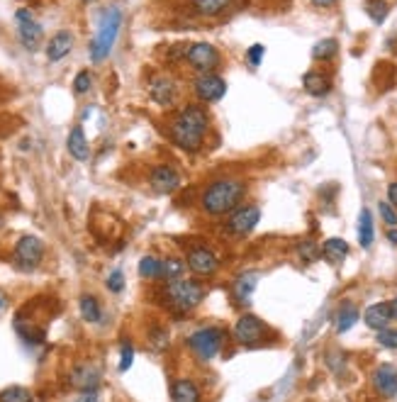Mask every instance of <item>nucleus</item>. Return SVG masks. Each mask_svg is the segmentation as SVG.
<instances>
[{"label":"nucleus","instance_id":"obj_1","mask_svg":"<svg viewBox=\"0 0 397 402\" xmlns=\"http://www.w3.org/2000/svg\"><path fill=\"white\" fill-rule=\"evenodd\" d=\"M209 129V113L205 105H183L178 110V115L171 122V139L178 149L195 154V151L203 149L205 144V134Z\"/></svg>","mask_w":397,"mask_h":402},{"label":"nucleus","instance_id":"obj_2","mask_svg":"<svg viewBox=\"0 0 397 402\" xmlns=\"http://www.w3.org/2000/svg\"><path fill=\"white\" fill-rule=\"evenodd\" d=\"M244 195H247V183L239 181V178H220V181H212L205 188L203 198V210L212 217H222V214L234 212L239 205H242Z\"/></svg>","mask_w":397,"mask_h":402},{"label":"nucleus","instance_id":"obj_3","mask_svg":"<svg viewBox=\"0 0 397 402\" xmlns=\"http://www.w3.org/2000/svg\"><path fill=\"white\" fill-rule=\"evenodd\" d=\"M120 27H122V10L115 5L108 8V10L100 15L95 39L91 42V59L95 61V64H100V61H105L110 56L115 42H117Z\"/></svg>","mask_w":397,"mask_h":402},{"label":"nucleus","instance_id":"obj_4","mask_svg":"<svg viewBox=\"0 0 397 402\" xmlns=\"http://www.w3.org/2000/svg\"><path fill=\"white\" fill-rule=\"evenodd\" d=\"M166 298L176 310H181V312L195 310V307L205 300V285L198 283V280H188V278L168 280Z\"/></svg>","mask_w":397,"mask_h":402},{"label":"nucleus","instance_id":"obj_5","mask_svg":"<svg viewBox=\"0 0 397 402\" xmlns=\"http://www.w3.org/2000/svg\"><path fill=\"white\" fill-rule=\"evenodd\" d=\"M183 59L188 61L198 74H215L222 64V54L215 44L195 42V44H188V47H185Z\"/></svg>","mask_w":397,"mask_h":402},{"label":"nucleus","instance_id":"obj_6","mask_svg":"<svg viewBox=\"0 0 397 402\" xmlns=\"http://www.w3.org/2000/svg\"><path fill=\"white\" fill-rule=\"evenodd\" d=\"M222 344H225V332L220 327H203L188 337V346L200 361H209L220 354Z\"/></svg>","mask_w":397,"mask_h":402},{"label":"nucleus","instance_id":"obj_7","mask_svg":"<svg viewBox=\"0 0 397 402\" xmlns=\"http://www.w3.org/2000/svg\"><path fill=\"white\" fill-rule=\"evenodd\" d=\"M15 22H17V37H20V44L27 49V52H34L44 39L42 25L34 20L32 10H27V8H20V10L15 12Z\"/></svg>","mask_w":397,"mask_h":402},{"label":"nucleus","instance_id":"obj_8","mask_svg":"<svg viewBox=\"0 0 397 402\" xmlns=\"http://www.w3.org/2000/svg\"><path fill=\"white\" fill-rule=\"evenodd\" d=\"M261 222V210L258 205H239L234 212H229L227 220V230L234 236H249Z\"/></svg>","mask_w":397,"mask_h":402},{"label":"nucleus","instance_id":"obj_9","mask_svg":"<svg viewBox=\"0 0 397 402\" xmlns=\"http://www.w3.org/2000/svg\"><path fill=\"white\" fill-rule=\"evenodd\" d=\"M193 93L203 105L220 102L227 93V80L220 74H200L193 80Z\"/></svg>","mask_w":397,"mask_h":402},{"label":"nucleus","instance_id":"obj_10","mask_svg":"<svg viewBox=\"0 0 397 402\" xmlns=\"http://www.w3.org/2000/svg\"><path fill=\"white\" fill-rule=\"evenodd\" d=\"M42 256H44V244L39 236L27 234L15 244V266L20 268V271H32V268H37Z\"/></svg>","mask_w":397,"mask_h":402},{"label":"nucleus","instance_id":"obj_11","mask_svg":"<svg viewBox=\"0 0 397 402\" xmlns=\"http://www.w3.org/2000/svg\"><path fill=\"white\" fill-rule=\"evenodd\" d=\"M181 96V88H178V80L168 74H159L149 80V98L161 107H171L178 102Z\"/></svg>","mask_w":397,"mask_h":402},{"label":"nucleus","instance_id":"obj_12","mask_svg":"<svg viewBox=\"0 0 397 402\" xmlns=\"http://www.w3.org/2000/svg\"><path fill=\"white\" fill-rule=\"evenodd\" d=\"M263 337H266V324H263L256 315L247 312V315H242L239 320H236L234 339L239 344H244V346H253V344L263 342Z\"/></svg>","mask_w":397,"mask_h":402},{"label":"nucleus","instance_id":"obj_13","mask_svg":"<svg viewBox=\"0 0 397 402\" xmlns=\"http://www.w3.org/2000/svg\"><path fill=\"white\" fill-rule=\"evenodd\" d=\"M188 268L193 271L195 276H203V278H209V276L217 273V268H220V258L212 249L207 247H195L188 252V258H185Z\"/></svg>","mask_w":397,"mask_h":402},{"label":"nucleus","instance_id":"obj_14","mask_svg":"<svg viewBox=\"0 0 397 402\" xmlns=\"http://www.w3.org/2000/svg\"><path fill=\"white\" fill-rule=\"evenodd\" d=\"M149 186L159 195H171L181 188V173L173 166H156L149 176Z\"/></svg>","mask_w":397,"mask_h":402},{"label":"nucleus","instance_id":"obj_15","mask_svg":"<svg viewBox=\"0 0 397 402\" xmlns=\"http://www.w3.org/2000/svg\"><path fill=\"white\" fill-rule=\"evenodd\" d=\"M373 388L378 390V395L383 397H395L397 395V366L392 364H383L376 368L373 373Z\"/></svg>","mask_w":397,"mask_h":402},{"label":"nucleus","instance_id":"obj_16","mask_svg":"<svg viewBox=\"0 0 397 402\" xmlns=\"http://www.w3.org/2000/svg\"><path fill=\"white\" fill-rule=\"evenodd\" d=\"M71 386L78 388V390H83V392L95 390V388L100 386V370L91 364L76 366V368L71 370Z\"/></svg>","mask_w":397,"mask_h":402},{"label":"nucleus","instance_id":"obj_17","mask_svg":"<svg viewBox=\"0 0 397 402\" xmlns=\"http://www.w3.org/2000/svg\"><path fill=\"white\" fill-rule=\"evenodd\" d=\"M71 49H73V34H71L69 30H59V32L47 42V59L52 61V64H54V61H61L69 56Z\"/></svg>","mask_w":397,"mask_h":402},{"label":"nucleus","instance_id":"obj_18","mask_svg":"<svg viewBox=\"0 0 397 402\" xmlns=\"http://www.w3.org/2000/svg\"><path fill=\"white\" fill-rule=\"evenodd\" d=\"M66 149L73 156L76 161H88L91 159V144L86 139V132H83L81 124H76L69 132V139H66Z\"/></svg>","mask_w":397,"mask_h":402},{"label":"nucleus","instance_id":"obj_19","mask_svg":"<svg viewBox=\"0 0 397 402\" xmlns=\"http://www.w3.org/2000/svg\"><path fill=\"white\" fill-rule=\"evenodd\" d=\"M302 86H305V91L312 98H324L332 93V78L327 74H322V71H307L302 76Z\"/></svg>","mask_w":397,"mask_h":402},{"label":"nucleus","instance_id":"obj_20","mask_svg":"<svg viewBox=\"0 0 397 402\" xmlns=\"http://www.w3.org/2000/svg\"><path fill=\"white\" fill-rule=\"evenodd\" d=\"M363 322L368 324L370 329H385L387 324L392 322V312H390V302H376V305H370L368 310L363 312Z\"/></svg>","mask_w":397,"mask_h":402},{"label":"nucleus","instance_id":"obj_21","mask_svg":"<svg viewBox=\"0 0 397 402\" xmlns=\"http://www.w3.org/2000/svg\"><path fill=\"white\" fill-rule=\"evenodd\" d=\"M256 285H258V276L253 273V271L239 276V278L234 280V285H231V293H234L236 302H239V305H249Z\"/></svg>","mask_w":397,"mask_h":402},{"label":"nucleus","instance_id":"obj_22","mask_svg":"<svg viewBox=\"0 0 397 402\" xmlns=\"http://www.w3.org/2000/svg\"><path fill=\"white\" fill-rule=\"evenodd\" d=\"M231 3H234V0H190L193 10L198 12L200 17H207V20L225 15L231 8Z\"/></svg>","mask_w":397,"mask_h":402},{"label":"nucleus","instance_id":"obj_23","mask_svg":"<svg viewBox=\"0 0 397 402\" xmlns=\"http://www.w3.org/2000/svg\"><path fill=\"white\" fill-rule=\"evenodd\" d=\"M171 397L173 402H200V390L190 378H181V381H173Z\"/></svg>","mask_w":397,"mask_h":402},{"label":"nucleus","instance_id":"obj_24","mask_svg":"<svg viewBox=\"0 0 397 402\" xmlns=\"http://www.w3.org/2000/svg\"><path fill=\"white\" fill-rule=\"evenodd\" d=\"M373 239H376V227H373V214L368 208H363L359 212V244L361 249L373 247Z\"/></svg>","mask_w":397,"mask_h":402},{"label":"nucleus","instance_id":"obj_25","mask_svg":"<svg viewBox=\"0 0 397 402\" xmlns=\"http://www.w3.org/2000/svg\"><path fill=\"white\" fill-rule=\"evenodd\" d=\"M356 322H359V307L351 305V302H343V305L339 307L337 317H334V327H337V332L339 334L349 332Z\"/></svg>","mask_w":397,"mask_h":402},{"label":"nucleus","instance_id":"obj_26","mask_svg":"<svg viewBox=\"0 0 397 402\" xmlns=\"http://www.w3.org/2000/svg\"><path fill=\"white\" fill-rule=\"evenodd\" d=\"M346 254H349V244L343 239H339V236H332V239L324 241L322 247V256L327 258V261L332 263H341L343 258H346Z\"/></svg>","mask_w":397,"mask_h":402},{"label":"nucleus","instance_id":"obj_27","mask_svg":"<svg viewBox=\"0 0 397 402\" xmlns=\"http://www.w3.org/2000/svg\"><path fill=\"white\" fill-rule=\"evenodd\" d=\"M337 54H339V42L332 37L319 39V42L312 47V59L315 61H332Z\"/></svg>","mask_w":397,"mask_h":402},{"label":"nucleus","instance_id":"obj_28","mask_svg":"<svg viewBox=\"0 0 397 402\" xmlns=\"http://www.w3.org/2000/svg\"><path fill=\"white\" fill-rule=\"evenodd\" d=\"M185 266H188V263L181 261V258H176V256L163 258V261H161V278L163 280H178V278H183V271H185Z\"/></svg>","mask_w":397,"mask_h":402},{"label":"nucleus","instance_id":"obj_29","mask_svg":"<svg viewBox=\"0 0 397 402\" xmlns=\"http://www.w3.org/2000/svg\"><path fill=\"white\" fill-rule=\"evenodd\" d=\"M365 12H368V17L376 25H383L387 20V15H390V5H387V0H368L365 3Z\"/></svg>","mask_w":397,"mask_h":402},{"label":"nucleus","instance_id":"obj_30","mask_svg":"<svg viewBox=\"0 0 397 402\" xmlns=\"http://www.w3.org/2000/svg\"><path fill=\"white\" fill-rule=\"evenodd\" d=\"M139 276L146 280L161 278V258L156 256H144L139 261Z\"/></svg>","mask_w":397,"mask_h":402},{"label":"nucleus","instance_id":"obj_31","mask_svg":"<svg viewBox=\"0 0 397 402\" xmlns=\"http://www.w3.org/2000/svg\"><path fill=\"white\" fill-rule=\"evenodd\" d=\"M81 317L86 322H100L102 312H100V305H98V300L93 298V295H83L81 298Z\"/></svg>","mask_w":397,"mask_h":402},{"label":"nucleus","instance_id":"obj_32","mask_svg":"<svg viewBox=\"0 0 397 402\" xmlns=\"http://www.w3.org/2000/svg\"><path fill=\"white\" fill-rule=\"evenodd\" d=\"M0 402H32V392L22 386H10L0 390Z\"/></svg>","mask_w":397,"mask_h":402},{"label":"nucleus","instance_id":"obj_33","mask_svg":"<svg viewBox=\"0 0 397 402\" xmlns=\"http://www.w3.org/2000/svg\"><path fill=\"white\" fill-rule=\"evenodd\" d=\"M297 254H300L302 261L312 263V261H317V258H319V254H322V249L317 247V244H315V241H312V239H302L300 244H297Z\"/></svg>","mask_w":397,"mask_h":402},{"label":"nucleus","instance_id":"obj_34","mask_svg":"<svg viewBox=\"0 0 397 402\" xmlns=\"http://www.w3.org/2000/svg\"><path fill=\"white\" fill-rule=\"evenodd\" d=\"M378 212H381L383 222H385L387 227H397V208L392 203H387V200H381L378 203Z\"/></svg>","mask_w":397,"mask_h":402},{"label":"nucleus","instance_id":"obj_35","mask_svg":"<svg viewBox=\"0 0 397 402\" xmlns=\"http://www.w3.org/2000/svg\"><path fill=\"white\" fill-rule=\"evenodd\" d=\"M93 86V76L91 71H78L73 78V91L78 93V96H83V93H88Z\"/></svg>","mask_w":397,"mask_h":402},{"label":"nucleus","instance_id":"obj_36","mask_svg":"<svg viewBox=\"0 0 397 402\" xmlns=\"http://www.w3.org/2000/svg\"><path fill=\"white\" fill-rule=\"evenodd\" d=\"M132 361H135V346H132L129 342H124V344H122V354H120V373L129 370Z\"/></svg>","mask_w":397,"mask_h":402},{"label":"nucleus","instance_id":"obj_37","mask_svg":"<svg viewBox=\"0 0 397 402\" xmlns=\"http://www.w3.org/2000/svg\"><path fill=\"white\" fill-rule=\"evenodd\" d=\"M378 344L385 348H397V329H390V327L381 329L378 332Z\"/></svg>","mask_w":397,"mask_h":402},{"label":"nucleus","instance_id":"obj_38","mask_svg":"<svg viewBox=\"0 0 397 402\" xmlns=\"http://www.w3.org/2000/svg\"><path fill=\"white\" fill-rule=\"evenodd\" d=\"M263 56H266V47L263 44H253V47L247 49V61L256 69V66H261Z\"/></svg>","mask_w":397,"mask_h":402},{"label":"nucleus","instance_id":"obj_39","mask_svg":"<svg viewBox=\"0 0 397 402\" xmlns=\"http://www.w3.org/2000/svg\"><path fill=\"white\" fill-rule=\"evenodd\" d=\"M108 288L113 290V293H122L124 290V273L122 271H113V273L108 276Z\"/></svg>","mask_w":397,"mask_h":402},{"label":"nucleus","instance_id":"obj_40","mask_svg":"<svg viewBox=\"0 0 397 402\" xmlns=\"http://www.w3.org/2000/svg\"><path fill=\"white\" fill-rule=\"evenodd\" d=\"M151 344H154L156 348H166L168 346V332L166 329H154V332H151Z\"/></svg>","mask_w":397,"mask_h":402},{"label":"nucleus","instance_id":"obj_41","mask_svg":"<svg viewBox=\"0 0 397 402\" xmlns=\"http://www.w3.org/2000/svg\"><path fill=\"white\" fill-rule=\"evenodd\" d=\"M387 203H392L397 208V181L387 186Z\"/></svg>","mask_w":397,"mask_h":402},{"label":"nucleus","instance_id":"obj_42","mask_svg":"<svg viewBox=\"0 0 397 402\" xmlns=\"http://www.w3.org/2000/svg\"><path fill=\"white\" fill-rule=\"evenodd\" d=\"M76 402H98V392H95V390L83 392L81 397H76Z\"/></svg>","mask_w":397,"mask_h":402},{"label":"nucleus","instance_id":"obj_43","mask_svg":"<svg viewBox=\"0 0 397 402\" xmlns=\"http://www.w3.org/2000/svg\"><path fill=\"white\" fill-rule=\"evenodd\" d=\"M387 241L392 247H397V227H387Z\"/></svg>","mask_w":397,"mask_h":402},{"label":"nucleus","instance_id":"obj_44","mask_svg":"<svg viewBox=\"0 0 397 402\" xmlns=\"http://www.w3.org/2000/svg\"><path fill=\"white\" fill-rule=\"evenodd\" d=\"M5 310H8V295L0 290V315H3Z\"/></svg>","mask_w":397,"mask_h":402},{"label":"nucleus","instance_id":"obj_45","mask_svg":"<svg viewBox=\"0 0 397 402\" xmlns=\"http://www.w3.org/2000/svg\"><path fill=\"white\" fill-rule=\"evenodd\" d=\"M312 3H315L317 8H332L337 0H312Z\"/></svg>","mask_w":397,"mask_h":402},{"label":"nucleus","instance_id":"obj_46","mask_svg":"<svg viewBox=\"0 0 397 402\" xmlns=\"http://www.w3.org/2000/svg\"><path fill=\"white\" fill-rule=\"evenodd\" d=\"M390 312H392V320H397V298L390 300Z\"/></svg>","mask_w":397,"mask_h":402},{"label":"nucleus","instance_id":"obj_47","mask_svg":"<svg viewBox=\"0 0 397 402\" xmlns=\"http://www.w3.org/2000/svg\"><path fill=\"white\" fill-rule=\"evenodd\" d=\"M83 3H95V0H83Z\"/></svg>","mask_w":397,"mask_h":402},{"label":"nucleus","instance_id":"obj_48","mask_svg":"<svg viewBox=\"0 0 397 402\" xmlns=\"http://www.w3.org/2000/svg\"><path fill=\"white\" fill-rule=\"evenodd\" d=\"M0 227H3V217H0Z\"/></svg>","mask_w":397,"mask_h":402}]
</instances>
